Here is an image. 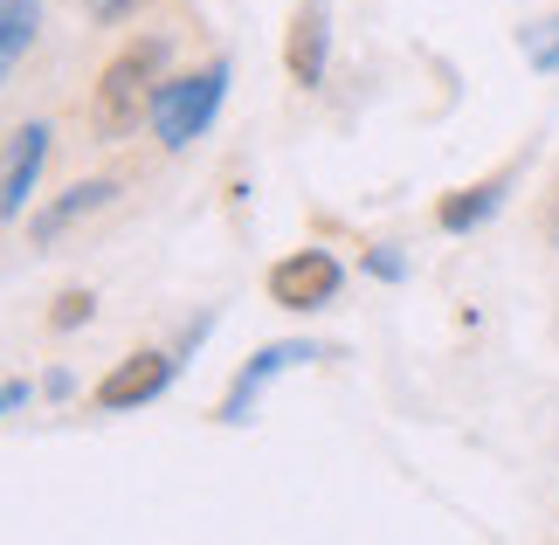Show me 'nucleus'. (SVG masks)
I'll return each mask as SVG.
<instances>
[{
  "instance_id": "13",
  "label": "nucleus",
  "mask_w": 559,
  "mask_h": 545,
  "mask_svg": "<svg viewBox=\"0 0 559 545\" xmlns=\"http://www.w3.org/2000/svg\"><path fill=\"white\" fill-rule=\"evenodd\" d=\"M367 270H373L380 283H401V276H407V256H401V249H386V242H380V249H367Z\"/></svg>"
},
{
  "instance_id": "3",
  "label": "nucleus",
  "mask_w": 559,
  "mask_h": 545,
  "mask_svg": "<svg viewBox=\"0 0 559 545\" xmlns=\"http://www.w3.org/2000/svg\"><path fill=\"white\" fill-rule=\"evenodd\" d=\"M332 62V0H297L290 28H284V70L297 91H318Z\"/></svg>"
},
{
  "instance_id": "9",
  "label": "nucleus",
  "mask_w": 559,
  "mask_h": 545,
  "mask_svg": "<svg viewBox=\"0 0 559 545\" xmlns=\"http://www.w3.org/2000/svg\"><path fill=\"white\" fill-rule=\"evenodd\" d=\"M511 180H519V166L490 173V180H477V187H456V193H442V208H436V228H442V235H477V228L490 222V214L504 208Z\"/></svg>"
},
{
  "instance_id": "14",
  "label": "nucleus",
  "mask_w": 559,
  "mask_h": 545,
  "mask_svg": "<svg viewBox=\"0 0 559 545\" xmlns=\"http://www.w3.org/2000/svg\"><path fill=\"white\" fill-rule=\"evenodd\" d=\"M83 8H91V21H104V28H111V21H124L139 0H83Z\"/></svg>"
},
{
  "instance_id": "15",
  "label": "nucleus",
  "mask_w": 559,
  "mask_h": 545,
  "mask_svg": "<svg viewBox=\"0 0 559 545\" xmlns=\"http://www.w3.org/2000/svg\"><path fill=\"white\" fill-rule=\"evenodd\" d=\"M21 394H28V387H0V407H8V401H21Z\"/></svg>"
},
{
  "instance_id": "2",
  "label": "nucleus",
  "mask_w": 559,
  "mask_h": 545,
  "mask_svg": "<svg viewBox=\"0 0 559 545\" xmlns=\"http://www.w3.org/2000/svg\"><path fill=\"white\" fill-rule=\"evenodd\" d=\"M222 104H228V56H207L201 70H180V76L159 83V97H153V139L166 152L193 145L214 118H222Z\"/></svg>"
},
{
  "instance_id": "12",
  "label": "nucleus",
  "mask_w": 559,
  "mask_h": 545,
  "mask_svg": "<svg viewBox=\"0 0 559 545\" xmlns=\"http://www.w3.org/2000/svg\"><path fill=\"white\" fill-rule=\"evenodd\" d=\"M83 318H91V291H62V297H56V311H49L56 332H76Z\"/></svg>"
},
{
  "instance_id": "8",
  "label": "nucleus",
  "mask_w": 559,
  "mask_h": 545,
  "mask_svg": "<svg viewBox=\"0 0 559 545\" xmlns=\"http://www.w3.org/2000/svg\"><path fill=\"white\" fill-rule=\"evenodd\" d=\"M41 159H49V125H21L8 139V159H0V222H14L21 208H28V193L41 180Z\"/></svg>"
},
{
  "instance_id": "4",
  "label": "nucleus",
  "mask_w": 559,
  "mask_h": 545,
  "mask_svg": "<svg viewBox=\"0 0 559 545\" xmlns=\"http://www.w3.org/2000/svg\"><path fill=\"white\" fill-rule=\"evenodd\" d=\"M338 283H346L338 256H325V249H297V256H284V263L270 270V304H284V311H318V304L338 297Z\"/></svg>"
},
{
  "instance_id": "1",
  "label": "nucleus",
  "mask_w": 559,
  "mask_h": 545,
  "mask_svg": "<svg viewBox=\"0 0 559 545\" xmlns=\"http://www.w3.org/2000/svg\"><path fill=\"white\" fill-rule=\"evenodd\" d=\"M166 56H174V35H139L104 62V76L91 83V104H83V125H91L97 145H124V139H139V125H153Z\"/></svg>"
},
{
  "instance_id": "5",
  "label": "nucleus",
  "mask_w": 559,
  "mask_h": 545,
  "mask_svg": "<svg viewBox=\"0 0 559 545\" xmlns=\"http://www.w3.org/2000/svg\"><path fill=\"white\" fill-rule=\"evenodd\" d=\"M305 359H318V345H305V339H276V345H263L242 374H235V387L222 394V407H214V422L222 428H242L249 422V407H255V394L276 380V374H290V366H305Z\"/></svg>"
},
{
  "instance_id": "10",
  "label": "nucleus",
  "mask_w": 559,
  "mask_h": 545,
  "mask_svg": "<svg viewBox=\"0 0 559 545\" xmlns=\"http://www.w3.org/2000/svg\"><path fill=\"white\" fill-rule=\"evenodd\" d=\"M35 35H41V0H0V83L21 70Z\"/></svg>"
},
{
  "instance_id": "7",
  "label": "nucleus",
  "mask_w": 559,
  "mask_h": 545,
  "mask_svg": "<svg viewBox=\"0 0 559 545\" xmlns=\"http://www.w3.org/2000/svg\"><path fill=\"white\" fill-rule=\"evenodd\" d=\"M111 201H118V180H76V187H62L56 201H41V208L28 214V242H35V249H56L76 222H91V214L111 208Z\"/></svg>"
},
{
  "instance_id": "11",
  "label": "nucleus",
  "mask_w": 559,
  "mask_h": 545,
  "mask_svg": "<svg viewBox=\"0 0 559 545\" xmlns=\"http://www.w3.org/2000/svg\"><path fill=\"white\" fill-rule=\"evenodd\" d=\"M525 62L539 76H559V21H539V28H525Z\"/></svg>"
},
{
  "instance_id": "6",
  "label": "nucleus",
  "mask_w": 559,
  "mask_h": 545,
  "mask_svg": "<svg viewBox=\"0 0 559 545\" xmlns=\"http://www.w3.org/2000/svg\"><path fill=\"white\" fill-rule=\"evenodd\" d=\"M166 387H174V353H124L111 374L97 380V407H111V414H124V407H145V401H159Z\"/></svg>"
},
{
  "instance_id": "16",
  "label": "nucleus",
  "mask_w": 559,
  "mask_h": 545,
  "mask_svg": "<svg viewBox=\"0 0 559 545\" xmlns=\"http://www.w3.org/2000/svg\"><path fill=\"white\" fill-rule=\"evenodd\" d=\"M552 242H559V214H552Z\"/></svg>"
}]
</instances>
